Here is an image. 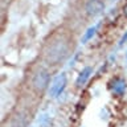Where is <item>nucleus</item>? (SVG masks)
Masks as SVG:
<instances>
[{
    "mask_svg": "<svg viewBox=\"0 0 127 127\" xmlns=\"http://www.w3.org/2000/svg\"><path fill=\"white\" fill-rule=\"evenodd\" d=\"M70 54V45L67 40L64 37H56L48 44L44 52V58L48 65L56 66L60 64L65 62V60Z\"/></svg>",
    "mask_w": 127,
    "mask_h": 127,
    "instance_id": "1",
    "label": "nucleus"
},
{
    "mask_svg": "<svg viewBox=\"0 0 127 127\" xmlns=\"http://www.w3.org/2000/svg\"><path fill=\"white\" fill-rule=\"evenodd\" d=\"M32 86L37 93H44L48 90V87H50V73L49 70L40 67L34 71L33 78H32Z\"/></svg>",
    "mask_w": 127,
    "mask_h": 127,
    "instance_id": "2",
    "label": "nucleus"
},
{
    "mask_svg": "<svg viewBox=\"0 0 127 127\" xmlns=\"http://www.w3.org/2000/svg\"><path fill=\"white\" fill-rule=\"evenodd\" d=\"M65 87H66V74L61 73L52 81L50 87H49V95L53 98L58 97V95L65 90Z\"/></svg>",
    "mask_w": 127,
    "mask_h": 127,
    "instance_id": "3",
    "label": "nucleus"
},
{
    "mask_svg": "<svg viewBox=\"0 0 127 127\" xmlns=\"http://www.w3.org/2000/svg\"><path fill=\"white\" fill-rule=\"evenodd\" d=\"M105 8L106 5L102 0H87L85 3V12L90 17H97V16L102 15Z\"/></svg>",
    "mask_w": 127,
    "mask_h": 127,
    "instance_id": "4",
    "label": "nucleus"
},
{
    "mask_svg": "<svg viewBox=\"0 0 127 127\" xmlns=\"http://www.w3.org/2000/svg\"><path fill=\"white\" fill-rule=\"evenodd\" d=\"M91 73H93V69H91L90 66L83 67V69L79 71V74H78V77H77V81H75V85H77L78 87H82L87 82V79L90 78Z\"/></svg>",
    "mask_w": 127,
    "mask_h": 127,
    "instance_id": "5",
    "label": "nucleus"
},
{
    "mask_svg": "<svg viewBox=\"0 0 127 127\" xmlns=\"http://www.w3.org/2000/svg\"><path fill=\"white\" fill-rule=\"evenodd\" d=\"M126 87H127V85H126V81H125V79L117 78V79H114L113 86H111V90H113V93H114V94L122 95V94H125Z\"/></svg>",
    "mask_w": 127,
    "mask_h": 127,
    "instance_id": "6",
    "label": "nucleus"
},
{
    "mask_svg": "<svg viewBox=\"0 0 127 127\" xmlns=\"http://www.w3.org/2000/svg\"><path fill=\"white\" fill-rule=\"evenodd\" d=\"M37 123L40 127H52V125H53V119H52V117L49 114H41L37 119Z\"/></svg>",
    "mask_w": 127,
    "mask_h": 127,
    "instance_id": "7",
    "label": "nucleus"
},
{
    "mask_svg": "<svg viewBox=\"0 0 127 127\" xmlns=\"http://www.w3.org/2000/svg\"><path fill=\"white\" fill-rule=\"evenodd\" d=\"M94 33H95V27H91V28H89V29H87V32L85 33V36H83L82 41H83V42L89 41V40H90V38L94 36Z\"/></svg>",
    "mask_w": 127,
    "mask_h": 127,
    "instance_id": "8",
    "label": "nucleus"
},
{
    "mask_svg": "<svg viewBox=\"0 0 127 127\" xmlns=\"http://www.w3.org/2000/svg\"><path fill=\"white\" fill-rule=\"evenodd\" d=\"M123 15H125V17L127 19V3L125 4V7H123Z\"/></svg>",
    "mask_w": 127,
    "mask_h": 127,
    "instance_id": "9",
    "label": "nucleus"
}]
</instances>
